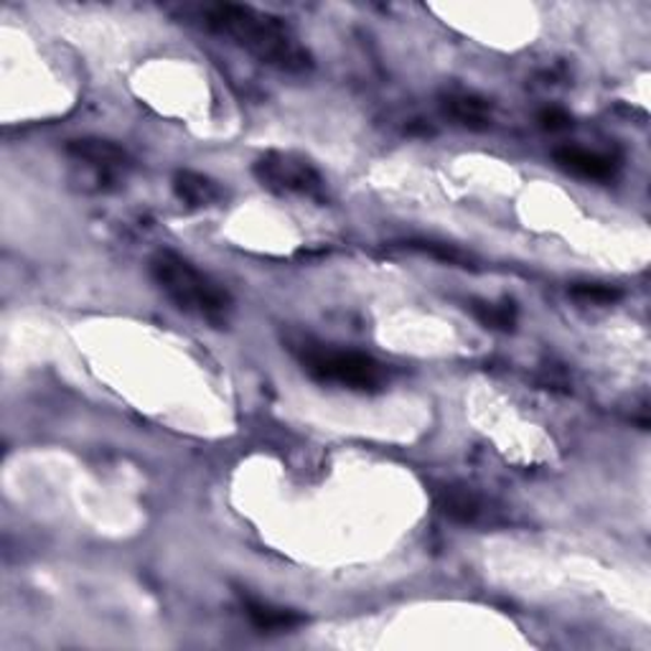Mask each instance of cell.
Segmentation results:
<instances>
[{
  "mask_svg": "<svg viewBox=\"0 0 651 651\" xmlns=\"http://www.w3.org/2000/svg\"><path fill=\"white\" fill-rule=\"evenodd\" d=\"M206 29L229 38L257 61L280 71L299 75L311 67V54L295 36V31L278 15L257 11L252 5L216 3L206 11Z\"/></svg>",
  "mask_w": 651,
  "mask_h": 651,
  "instance_id": "6da1fadb",
  "label": "cell"
},
{
  "mask_svg": "<svg viewBox=\"0 0 651 651\" xmlns=\"http://www.w3.org/2000/svg\"><path fill=\"white\" fill-rule=\"evenodd\" d=\"M150 276L176 308L191 313L212 326H227L232 316V295L227 288L197 268L189 257L160 250L150 260Z\"/></svg>",
  "mask_w": 651,
  "mask_h": 651,
  "instance_id": "7a4b0ae2",
  "label": "cell"
},
{
  "mask_svg": "<svg viewBox=\"0 0 651 651\" xmlns=\"http://www.w3.org/2000/svg\"><path fill=\"white\" fill-rule=\"evenodd\" d=\"M303 369L313 380L341 384V388L372 392L384 382V369L377 359L361 351H341L326 347L303 349Z\"/></svg>",
  "mask_w": 651,
  "mask_h": 651,
  "instance_id": "3957f363",
  "label": "cell"
},
{
  "mask_svg": "<svg viewBox=\"0 0 651 651\" xmlns=\"http://www.w3.org/2000/svg\"><path fill=\"white\" fill-rule=\"evenodd\" d=\"M255 176L278 197H303L324 201L326 181L308 158L291 150H270L255 164Z\"/></svg>",
  "mask_w": 651,
  "mask_h": 651,
  "instance_id": "277c9868",
  "label": "cell"
},
{
  "mask_svg": "<svg viewBox=\"0 0 651 651\" xmlns=\"http://www.w3.org/2000/svg\"><path fill=\"white\" fill-rule=\"evenodd\" d=\"M67 153L77 164L90 166L94 173H98L100 181H112L117 179L120 173L127 171L131 166V158L127 153L117 146V143L104 141V138H77L69 141Z\"/></svg>",
  "mask_w": 651,
  "mask_h": 651,
  "instance_id": "5b68a950",
  "label": "cell"
},
{
  "mask_svg": "<svg viewBox=\"0 0 651 651\" xmlns=\"http://www.w3.org/2000/svg\"><path fill=\"white\" fill-rule=\"evenodd\" d=\"M554 164H558L562 171L573 173L577 179H585V181H608L614 179L618 171L616 158L606 156V153L585 150L575 146L554 150Z\"/></svg>",
  "mask_w": 651,
  "mask_h": 651,
  "instance_id": "8992f818",
  "label": "cell"
},
{
  "mask_svg": "<svg viewBox=\"0 0 651 651\" xmlns=\"http://www.w3.org/2000/svg\"><path fill=\"white\" fill-rule=\"evenodd\" d=\"M444 112L469 131H486L492 125V102L476 92H448L444 98Z\"/></svg>",
  "mask_w": 651,
  "mask_h": 651,
  "instance_id": "52a82bcc",
  "label": "cell"
},
{
  "mask_svg": "<svg viewBox=\"0 0 651 651\" xmlns=\"http://www.w3.org/2000/svg\"><path fill=\"white\" fill-rule=\"evenodd\" d=\"M243 608H245V616L250 618V624L257 631H268V633L293 631L305 624V616L299 614V610L276 606V603H268L252 596H243Z\"/></svg>",
  "mask_w": 651,
  "mask_h": 651,
  "instance_id": "ba28073f",
  "label": "cell"
},
{
  "mask_svg": "<svg viewBox=\"0 0 651 651\" xmlns=\"http://www.w3.org/2000/svg\"><path fill=\"white\" fill-rule=\"evenodd\" d=\"M173 191L179 201L191 209H209L224 201V189L220 181L209 179L199 171H179L173 176Z\"/></svg>",
  "mask_w": 651,
  "mask_h": 651,
  "instance_id": "9c48e42d",
  "label": "cell"
},
{
  "mask_svg": "<svg viewBox=\"0 0 651 651\" xmlns=\"http://www.w3.org/2000/svg\"><path fill=\"white\" fill-rule=\"evenodd\" d=\"M436 506L440 514L448 519L458 521V525H471V521L479 519L481 514V502L479 496L465 486H446L440 489L436 496Z\"/></svg>",
  "mask_w": 651,
  "mask_h": 651,
  "instance_id": "30bf717a",
  "label": "cell"
},
{
  "mask_svg": "<svg viewBox=\"0 0 651 651\" xmlns=\"http://www.w3.org/2000/svg\"><path fill=\"white\" fill-rule=\"evenodd\" d=\"M473 318L489 332H514L517 326V305L514 301H473L471 305Z\"/></svg>",
  "mask_w": 651,
  "mask_h": 651,
  "instance_id": "8fae6325",
  "label": "cell"
},
{
  "mask_svg": "<svg viewBox=\"0 0 651 651\" xmlns=\"http://www.w3.org/2000/svg\"><path fill=\"white\" fill-rule=\"evenodd\" d=\"M413 250L433 257V260L456 265V268H473V257L461 250V247L448 245V243H436V239H409L407 243Z\"/></svg>",
  "mask_w": 651,
  "mask_h": 651,
  "instance_id": "7c38bea8",
  "label": "cell"
},
{
  "mask_svg": "<svg viewBox=\"0 0 651 651\" xmlns=\"http://www.w3.org/2000/svg\"><path fill=\"white\" fill-rule=\"evenodd\" d=\"M570 295L581 303H593V305H610L616 301H621V291L616 285H606V283H575L570 288Z\"/></svg>",
  "mask_w": 651,
  "mask_h": 651,
  "instance_id": "4fadbf2b",
  "label": "cell"
},
{
  "mask_svg": "<svg viewBox=\"0 0 651 651\" xmlns=\"http://www.w3.org/2000/svg\"><path fill=\"white\" fill-rule=\"evenodd\" d=\"M540 123L542 127H548V131H565V127H570V123H573V117H570L568 110L562 108H548L542 110Z\"/></svg>",
  "mask_w": 651,
  "mask_h": 651,
  "instance_id": "5bb4252c",
  "label": "cell"
}]
</instances>
